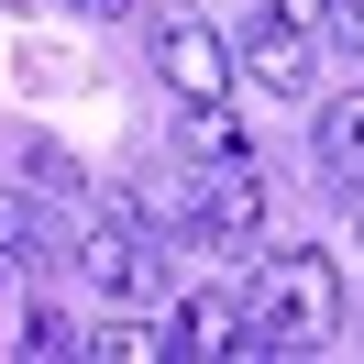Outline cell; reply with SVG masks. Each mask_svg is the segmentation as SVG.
I'll return each mask as SVG.
<instances>
[{"instance_id": "obj_1", "label": "cell", "mask_w": 364, "mask_h": 364, "mask_svg": "<svg viewBox=\"0 0 364 364\" xmlns=\"http://www.w3.org/2000/svg\"><path fill=\"white\" fill-rule=\"evenodd\" d=\"M342 331V265L320 243H276L265 265L243 276V331L232 353H320Z\"/></svg>"}, {"instance_id": "obj_2", "label": "cell", "mask_w": 364, "mask_h": 364, "mask_svg": "<svg viewBox=\"0 0 364 364\" xmlns=\"http://www.w3.org/2000/svg\"><path fill=\"white\" fill-rule=\"evenodd\" d=\"M265 243H276V199L254 177V155L243 166H199V221H188L177 254H265Z\"/></svg>"}, {"instance_id": "obj_3", "label": "cell", "mask_w": 364, "mask_h": 364, "mask_svg": "<svg viewBox=\"0 0 364 364\" xmlns=\"http://www.w3.org/2000/svg\"><path fill=\"white\" fill-rule=\"evenodd\" d=\"M144 55H155L166 100H232V77H243V55H232L199 11H155V23H144Z\"/></svg>"}, {"instance_id": "obj_4", "label": "cell", "mask_w": 364, "mask_h": 364, "mask_svg": "<svg viewBox=\"0 0 364 364\" xmlns=\"http://www.w3.org/2000/svg\"><path fill=\"white\" fill-rule=\"evenodd\" d=\"M67 265L89 276L100 298H155V287H166V243H155V232H144V221H100V210H89V221H77V243H67Z\"/></svg>"}, {"instance_id": "obj_5", "label": "cell", "mask_w": 364, "mask_h": 364, "mask_svg": "<svg viewBox=\"0 0 364 364\" xmlns=\"http://www.w3.org/2000/svg\"><path fill=\"white\" fill-rule=\"evenodd\" d=\"M320 45H331V33H309V23H287V11H254L243 23V77L254 89H276V100H309L320 89Z\"/></svg>"}, {"instance_id": "obj_6", "label": "cell", "mask_w": 364, "mask_h": 364, "mask_svg": "<svg viewBox=\"0 0 364 364\" xmlns=\"http://www.w3.org/2000/svg\"><path fill=\"white\" fill-rule=\"evenodd\" d=\"M232 331H243V298H221V287H188L177 309H166V353H188V364L232 353Z\"/></svg>"}, {"instance_id": "obj_7", "label": "cell", "mask_w": 364, "mask_h": 364, "mask_svg": "<svg viewBox=\"0 0 364 364\" xmlns=\"http://www.w3.org/2000/svg\"><path fill=\"white\" fill-rule=\"evenodd\" d=\"M177 166H243V122H232V100H177Z\"/></svg>"}, {"instance_id": "obj_8", "label": "cell", "mask_w": 364, "mask_h": 364, "mask_svg": "<svg viewBox=\"0 0 364 364\" xmlns=\"http://www.w3.org/2000/svg\"><path fill=\"white\" fill-rule=\"evenodd\" d=\"M0 243H11V265H55V254H67L77 232L55 221L45 199H11V188H0Z\"/></svg>"}, {"instance_id": "obj_9", "label": "cell", "mask_w": 364, "mask_h": 364, "mask_svg": "<svg viewBox=\"0 0 364 364\" xmlns=\"http://www.w3.org/2000/svg\"><path fill=\"white\" fill-rule=\"evenodd\" d=\"M320 166H331L342 188H364V89H342V100H320Z\"/></svg>"}, {"instance_id": "obj_10", "label": "cell", "mask_w": 364, "mask_h": 364, "mask_svg": "<svg viewBox=\"0 0 364 364\" xmlns=\"http://www.w3.org/2000/svg\"><path fill=\"white\" fill-rule=\"evenodd\" d=\"M89 353H100V364H155L166 331H144V320H89Z\"/></svg>"}, {"instance_id": "obj_11", "label": "cell", "mask_w": 364, "mask_h": 364, "mask_svg": "<svg viewBox=\"0 0 364 364\" xmlns=\"http://www.w3.org/2000/svg\"><path fill=\"white\" fill-rule=\"evenodd\" d=\"M23 353H89V320H67V309H23Z\"/></svg>"}, {"instance_id": "obj_12", "label": "cell", "mask_w": 364, "mask_h": 364, "mask_svg": "<svg viewBox=\"0 0 364 364\" xmlns=\"http://www.w3.org/2000/svg\"><path fill=\"white\" fill-rule=\"evenodd\" d=\"M23 177L45 188V199H77V188H89V177H77V155H55V144H23Z\"/></svg>"}, {"instance_id": "obj_13", "label": "cell", "mask_w": 364, "mask_h": 364, "mask_svg": "<svg viewBox=\"0 0 364 364\" xmlns=\"http://www.w3.org/2000/svg\"><path fill=\"white\" fill-rule=\"evenodd\" d=\"M331 45H342V55H364V0H331Z\"/></svg>"}, {"instance_id": "obj_14", "label": "cell", "mask_w": 364, "mask_h": 364, "mask_svg": "<svg viewBox=\"0 0 364 364\" xmlns=\"http://www.w3.org/2000/svg\"><path fill=\"white\" fill-rule=\"evenodd\" d=\"M287 23H309V33H331V0H276Z\"/></svg>"}, {"instance_id": "obj_15", "label": "cell", "mask_w": 364, "mask_h": 364, "mask_svg": "<svg viewBox=\"0 0 364 364\" xmlns=\"http://www.w3.org/2000/svg\"><path fill=\"white\" fill-rule=\"evenodd\" d=\"M67 11H100V23H122V11H133V0H67Z\"/></svg>"}, {"instance_id": "obj_16", "label": "cell", "mask_w": 364, "mask_h": 364, "mask_svg": "<svg viewBox=\"0 0 364 364\" xmlns=\"http://www.w3.org/2000/svg\"><path fill=\"white\" fill-rule=\"evenodd\" d=\"M11 276H23V265H11V243H0V298H11Z\"/></svg>"}, {"instance_id": "obj_17", "label": "cell", "mask_w": 364, "mask_h": 364, "mask_svg": "<svg viewBox=\"0 0 364 364\" xmlns=\"http://www.w3.org/2000/svg\"><path fill=\"white\" fill-rule=\"evenodd\" d=\"M353 232H364V188H353Z\"/></svg>"}]
</instances>
